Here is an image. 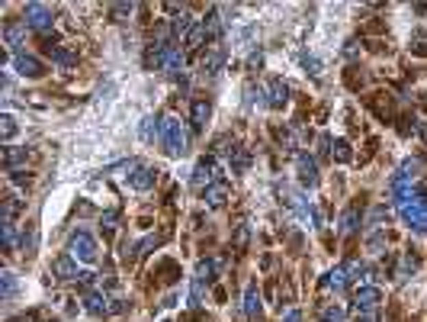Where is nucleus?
<instances>
[{
	"label": "nucleus",
	"mask_w": 427,
	"mask_h": 322,
	"mask_svg": "<svg viewBox=\"0 0 427 322\" xmlns=\"http://www.w3.org/2000/svg\"><path fill=\"white\" fill-rule=\"evenodd\" d=\"M161 145H164V151L170 158H183L190 151V132L177 116L161 119Z\"/></svg>",
	"instance_id": "obj_1"
},
{
	"label": "nucleus",
	"mask_w": 427,
	"mask_h": 322,
	"mask_svg": "<svg viewBox=\"0 0 427 322\" xmlns=\"http://www.w3.org/2000/svg\"><path fill=\"white\" fill-rule=\"evenodd\" d=\"M396 213L411 229H427V197L424 193H417V197H396Z\"/></svg>",
	"instance_id": "obj_2"
},
{
	"label": "nucleus",
	"mask_w": 427,
	"mask_h": 322,
	"mask_svg": "<svg viewBox=\"0 0 427 322\" xmlns=\"http://www.w3.org/2000/svg\"><path fill=\"white\" fill-rule=\"evenodd\" d=\"M68 251H71L74 261L94 264V261H96V238L90 236V232H74L71 242H68Z\"/></svg>",
	"instance_id": "obj_3"
},
{
	"label": "nucleus",
	"mask_w": 427,
	"mask_h": 322,
	"mask_svg": "<svg viewBox=\"0 0 427 322\" xmlns=\"http://www.w3.org/2000/svg\"><path fill=\"white\" fill-rule=\"evenodd\" d=\"M23 23H26V26H32L36 32H42V36H45V32L52 29L55 13H52V7H45V3H26Z\"/></svg>",
	"instance_id": "obj_4"
},
{
	"label": "nucleus",
	"mask_w": 427,
	"mask_h": 322,
	"mask_svg": "<svg viewBox=\"0 0 427 322\" xmlns=\"http://www.w3.org/2000/svg\"><path fill=\"white\" fill-rule=\"evenodd\" d=\"M383 303V290L379 287H357V293H354V310H357V316H366V312H376V306Z\"/></svg>",
	"instance_id": "obj_5"
},
{
	"label": "nucleus",
	"mask_w": 427,
	"mask_h": 322,
	"mask_svg": "<svg viewBox=\"0 0 427 322\" xmlns=\"http://www.w3.org/2000/svg\"><path fill=\"white\" fill-rule=\"evenodd\" d=\"M13 68H16V75L20 77H29V81H36V77L45 75V64H42L36 55H26V52L13 55Z\"/></svg>",
	"instance_id": "obj_6"
},
{
	"label": "nucleus",
	"mask_w": 427,
	"mask_h": 322,
	"mask_svg": "<svg viewBox=\"0 0 427 322\" xmlns=\"http://www.w3.org/2000/svg\"><path fill=\"white\" fill-rule=\"evenodd\" d=\"M296 168H299V181H302V187H318V161H315L309 151L296 155Z\"/></svg>",
	"instance_id": "obj_7"
},
{
	"label": "nucleus",
	"mask_w": 427,
	"mask_h": 322,
	"mask_svg": "<svg viewBox=\"0 0 427 322\" xmlns=\"http://www.w3.org/2000/svg\"><path fill=\"white\" fill-rule=\"evenodd\" d=\"M209 116H212V103H209L206 97H196L193 107H190V126H193V132H206Z\"/></svg>",
	"instance_id": "obj_8"
},
{
	"label": "nucleus",
	"mask_w": 427,
	"mask_h": 322,
	"mask_svg": "<svg viewBox=\"0 0 427 322\" xmlns=\"http://www.w3.org/2000/svg\"><path fill=\"white\" fill-rule=\"evenodd\" d=\"M229 197H231V187L225 181H216L212 187H206V190H203V200H206L209 210H222V206L229 203Z\"/></svg>",
	"instance_id": "obj_9"
},
{
	"label": "nucleus",
	"mask_w": 427,
	"mask_h": 322,
	"mask_svg": "<svg viewBox=\"0 0 427 322\" xmlns=\"http://www.w3.org/2000/svg\"><path fill=\"white\" fill-rule=\"evenodd\" d=\"M216 184V158H199L196 161V171H193V187L206 190Z\"/></svg>",
	"instance_id": "obj_10"
},
{
	"label": "nucleus",
	"mask_w": 427,
	"mask_h": 322,
	"mask_svg": "<svg viewBox=\"0 0 427 322\" xmlns=\"http://www.w3.org/2000/svg\"><path fill=\"white\" fill-rule=\"evenodd\" d=\"M286 103H289V84H286L283 77H273L270 87H267V107L283 110Z\"/></svg>",
	"instance_id": "obj_11"
},
{
	"label": "nucleus",
	"mask_w": 427,
	"mask_h": 322,
	"mask_svg": "<svg viewBox=\"0 0 427 322\" xmlns=\"http://www.w3.org/2000/svg\"><path fill=\"white\" fill-rule=\"evenodd\" d=\"M129 184H132V190L148 193L157 184V171H155V168H148V164H138V171L129 177Z\"/></svg>",
	"instance_id": "obj_12"
},
{
	"label": "nucleus",
	"mask_w": 427,
	"mask_h": 322,
	"mask_svg": "<svg viewBox=\"0 0 427 322\" xmlns=\"http://www.w3.org/2000/svg\"><path fill=\"white\" fill-rule=\"evenodd\" d=\"M424 171H427V161L421 158V155H415V158H405V161H402V168H398V174H396V177L417 184V177H421Z\"/></svg>",
	"instance_id": "obj_13"
},
{
	"label": "nucleus",
	"mask_w": 427,
	"mask_h": 322,
	"mask_svg": "<svg viewBox=\"0 0 427 322\" xmlns=\"http://www.w3.org/2000/svg\"><path fill=\"white\" fill-rule=\"evenodd\" d=\"M83 310L90 312V316H106V312H109V300H106L100 290H87V293H83Z\"/></svg>",
	"instance_id": "obj_14"
},
{
	"label": "nucleus",
	"mask_w": 427,
	"mask_h": 322,
	"mask_svg": "<svg viewBox=\"0 0 427 322\" xmlns=\"http://www.w3.org/2000/svg\"><path fill=\"white\" fill-rule=\"evenodd\" d=\"M261 290H257V280H250L244 290V312H248V319H261Z\"/></svg>",
	"instance_id": "obj_15"
},
{
	"label": "nucleus",
	"mask_w": 427,
	"mask_h": 322,
	"mask_svg": "<svg viewBox=\"0 0 427 322\" xmlns=\"http://www.w3.org/2000/svg\"><path fill=\"white\" fill-rule=\"evenodd\" d=\"M350 284V274H347V268H334V271H328L322 277V287L324 290H334V293H341V290Z\"/></svg>",
	"instance_id": "obj_16"
},
{
	"label": "nucleus",
	"mask_w": 427,
	"mask_h": 322,
	"mask_svg": "<svg viewBox=\"0 0 427 322\" xmlns=\"http://www.w3.org/2000/svg\"><path fill=\"white\" fill-rule=\"evenodd\" d=\"M3 39H7V45H10L13 52L20 55V45L26 39V23H7L3 26Z\"/></svg>",
	"instance_id": "obj_17"
},
{
	"label": "nucleus",
	"mask_w": 427,
	"mask_h": 322,
	"mask_svg": "<svg viewBox=\"0 0 427 322\" xmlns=\"http://www.w3.org/2000/svg\"><path fill=\"white\" fill-rule=\"evenodd\" d=\"M206 39H209V26H206V20H196V26L187 32V49L190 52H199L203 45H206Z\"/></svg>",
	"instance_id": "obj_18"
},
{
	"label": "nucleus",
	"mask_w": 427,
	"mask_h": 322,
	"mask_svg": "<svg viewBox=\"0 0 427 322\" xmlns=\"http://www.w3.org/2000/svg\"><path fill=\"white\" fill-rule=\"evenodd\" d=\"M52 271L58 274L62 280H77L81 274H77V261H74L71 255H64V258H55V264H52Z\"/></svg>",
	"instance_id": "obj_19"
},
{
	"label": "nucleus",
	"mask_w": 427,
	"mask_h": 322,
	"mask_svg": "<svg viewBox=\"0 0 427 322\" xmlns=\"http://www.w3.org/2000/svg\"><path fill=\"white\" fill-rule=\"evenodd\" d=\"M357 225H360V206L354 203V206H347L344 219H341V232H344V236H354Z\"/></svg>",
	"instance_id": "obj_20"
},
{
	"label": "nucleus",
	"mask_w": 427,
	"mask_h": 322,
	"mask_svg": "<svg viewBox=\"0 0 427 322\" xmlns=\"http://www.w3.org/2000/svg\"><path fill=\"white\" fill-rule=\"evenodd\" d=\"M49 55H52V62L62 64V68H71V64H77V55H74L71 49H64V45H55V49H49Z\"/></svg>",
	"instance_id": "obj_21"
},
{
	"label": "nucleus",
	"mask_w": 427,
	"mask_h": 322,
	"mask_svg": "<svg viewBox=\"0 0 427 322\" xmlns=\"http://www.w3.org/2000/svg\"><path fill=\"white\" fill-rule=\"evenodd\" d=\"M142 139H145V142L161 139V119H157V116H145V119H142Z\"/></svg>",
	"instance_id": "obj_22"
},
{
	"label": "nucleus",
	"mask_w": 427,
	"mask_h": 322,
	"mask_svg": "<svg viewBox=\"0 0 427 322\" xmlns=\"http://www.w3.org/2000/svg\"><path fill=\"white\" fill-rule=\"evenodd\" d=\"M417 264H421V261H417L415 255H402V261H398V268H396V280L411 277V274L417 271Z\"/></svg>",
	"instance_id": "obj_23"
},
{
	"label": "nucleus",
	"mask_w": 427,
	"mask_h": 322,
	"mask_svg": "<svg viewBox=\"0 0 427 322\" xmlns=\"http://www.w3.org/2000/svg\"><path fill=\"white\" fill-rule=\"evenodd\" d=\"M331 158L337 161V164H347V161L354 158V151H350V142H347V139H337V142H334V145H331Z\"/></svg>",
	"instance_id": "obj_24"
},
{
	"label": "nucleus",
	"mask_w": 427,
	"mask_h": 322,
	"mask_svg": "<svg viewBox=\"0 0 427 322\" xmlns=\"http://www.w3.org/2000/svg\"><path fill=\"white\" fill-rule=\"evenodd\" d=\"M383 97H386V94H376L373 100H370V110H373L379 119H392V103H389V100H383Z\"/></svg>",
	"instance_id": "obj_25"
},
{
	"label": "nucleus",
	"mask_w": 427,
	"mask_h": 322,
	"mask_svg": "<svg viewBox=\"0 0 427 322\" xmlns=\"http://www.w3.org/2000/svg\"><path fill=\"white\" fill-rule=\"evenodd\" d=\"M13 293H16V277H13L10 271H3V274H0V297H3V300H13Z\"/></svg>",
	"instance_id": "obj_26"
},
{
	"label": "nucleus",
	"mask_w": 427,
	"mask_h": 322,
	"mask_svg": "<svg viewBox=\"0 0 427 322\" xmlns=\"http://www.w3.org/2000/svg\"><path fill=\"white\" fill-rule=\"evenodd\" d=\"M26 155H29L26 149H3V168H7V171H16V161H23Z\"/></svg>",
	"instance_id": "obj_27"
},
{
	"label": "nucleus",
	"mask_w": 427,
	"mask_h": 322,
	"mask_svg": "<svg viewBox=\"0 0 427 322\" xmlns=\"http://www.w3.org/2000/svg\"><path fill=\"white\" fill-rule=\"evenodd\" d=\"M13 136H16V119H13L10 113H3V116H0V139L10 142Z\"/></svg>",
	"instance_id": "obj_28"
},
{
	"label": "nucleus",
	"mask_w": 427,
	"mask_h": 322,
	"mask_svg": "<svg viewBox=\"0 0 427 322\" xmlns=\"http://www.w3.org/2000/svg\"><path fill=\"white\" fill-rule=\"evenodd\" d=\"M0 232H3V248H7V251H13V248H16V229H13V219H3Z\"/></svg>",
	"instance_id": "obj_29"
},
{
	"label": "nucleus",
	"mask_w": 427,
	"mask_h": 322,
	"mask_svg": "<svg viewBox=\"0 0 427 322\" xmlns=\"http://www.w3.org/2000/svg\"><path fill=\"white\" fill-rule=\"evenodd\" d=\"M222 264L219 261H216V258H212V261H199V271H196V277L199 280H212V274H216V271H219Z\"/></svg>",
	"instance_id": "obj_30"
},
{
	"label": "nucleus",
	"mask_w": 427,
	"mask_h": 322,
	"mask_svg": "<svg viewBox=\"0 0 427 322\" xmlns=\"http://www.w3.org/2000/svg\"><path fill=\"white\" fill-rule=\"evenodd\" d=\"M229 164H231V171H244V168L250 164L248 151H244V149H235V155H231V161H229Z\"/></svg>",
	"instance_id": "obj_31"
},
{
	"label": "nucleus",
	"mask_w": 427,
	"mask_h": 322,
	"mask_svg": "<svg viewBox=\"0 0 427 322\" xmlns=\"http://www.w3.org/2000/svg\"><path fill=\"white\" fill-rule=\"evenodd\" d=\"M322 322H344V306H324Z\"/></svg>",
	"instance_id": "obj_32"
},
{
	"label": "nucleus",
	"mask_w": 427,
	"mask_h": 322,
	"mask_svg": "<svg viewBox=\"0 0 427 322\" xmlns=\"http://www.w3.org/2000/svg\"><path fill=\"white\" fill-rule=\"evenodd\" d=\"M219 64H222V52H212L203 58V71H209V75H216L219 71Z\"/></svg>",
	"instance_id": "obj_33"
},
{
	"label": "nucleus",
	"mask_w": 427,
	"mask_h": 322,
	"mask_svg": "<svg viewBox=\"0 0 427 322\" xmlns=\"http://www.w3.org/2000/svg\"><path fill=\"white\" fill-rule=\"evenodd\" d=\"M235 248H238V251L248 248V225H238V232H235Z\"/></svg>",
	"instance_id": "obj_34"
},
{
	"label": "nucleus",
	"mask_w": 427,
	"mask_h": 322,
	"mask_svg": "<svg viewBox=\"0 0 427 322\" xmlns=\"http://www.w3.org/2000/svg\"><path fill=\"white\" fill-rule=\"evenodd\" d=\"M116 223H119V213H116V210H113V213H103V229H106V232H113Z\"/></svg>",
	"instance_id": "obj_35"
},
{
	"label": "nucleus",
	"mask_w": 427,
	"mask_h": 322,
	"mask_svg": "<svg viewBox=\"0 0 427 322\" xmlns=\"http://www.w3.org/2000/svg\"><path fill=\"white\" fill-rule=\"evenodd\" d=\"M331 145H334V142L328 139V136H322V139H318V155H322V158H328V155H331Z\"/></svg>",
	"instance_id": "obj_36"
},
{
	"label": "nucleus",
	"mask_w": 427,
	"mask_h": 322,
	"mask_svg": "<svg viewBox=\"0 0 427 322\" xmlns=\"http://www.w3.org/2000/svg\"><path fill=\"white\" fill-rule=\"evenodd\" d=\"M10 181H13V184H29V181H32V174H29V171H10Z\"/></svg>",
	"instance_id": "obj_37"
},
{
	"label": "nucleus",
	"mask_w": 427,
	"mask_h": 322,
	"mask_svg": "<svg viewBox=\"0 0 427 322\" xmlns=\"http://www.w3.org/2000/svg\"><path fill=\"white\" fill-rule=\"evenodd\" d=\"M302 64H305V68H312V75H318V68H322L318 58H312V55H302Z\"/></svg>",
	"instance_id": "obj_38"
},
{
	"label": "nucleus",
	"mask_w": 427,
	"mask_h": 322,
	"mask_svg": "<svg viewBox=\"0 0 427 322\" xmlns=\"http://www.w3.org/2000/svg\"><path fill=\"white\" fill-rule=\"evenodd\" d=\"M77 280H81L83 287H94V284H96V274H90V271H83V274H81Z\"/></svg>",
	"instance_id": "obj_39"
},
{
	"label": "nucleus",
	"mask_w": 427,
	"mask_h": 322,
	"mask_svg": "<svg viewBox=\"0 0 427 322\" xmlns=\"http://www.w3.org/2000/svg\"><path fill=\"white\" fill-rule=\"evenodd\" d=\"M283 322H302V312H299V310H286Z\"/></svg>",
	"instance_id": "obj_40"
},
{
	"label": "nucleus",
	"mask_w": 427,
	"mask_h": 322,
	"mask_svg": "<svg viewBox=\"0 0 427 322\" xmlns=\"http://www.w3.org/2000/svg\"><path fill=\"white\" fill-rule=\"evenodd\" d=\"M109 312H125V303H122V300H116L113 306H109Z\"/></svg>",
	"instance_id": "obj_41"
},
{
	"label": "nucleus",
	"mask_w": 427,
	"mask_h": 322,
	"mask_svg": "<svg viewBox=\"0 0 427 322\" xmlns=\"http://www.w3.org/2000/svg\"><path fill=\"white\" fill-rule=\"evenodd\" d=\"M415 55H421V58H427V45H415Z\"/></svg>",
	"instance_id": "obj_42"
},
{
	"label": "nucleus",
	"mask_w": 427,
	"mask_h": 322,
	"mask_svg": "<svg viewBox=\"0 0 427 322\" xmlns=\"http://www.w3.org/2000/svg\"><path fill=\"white\" fill-rule=\"evenodd\" d=\"M357 322H376V316H373V312H366V316H360Z\"/></svg>",
	"instance_id": "obj_43"
},
{
	"label": "nucleus",
	"mask_w": 427,
	"mask_h": 322,
	"mask_svg": "<svg viewBox=\"0 0 427 322\" xmlns=\"http://www.w3.org/2000/svg\"><path fill=\"white\" fill-rule=\"evenodd\" d=\"M10 322H26V319H23V316H13V319Z\"/></svg>",
	"instance_id": "obj_44"
}]
</instances>
